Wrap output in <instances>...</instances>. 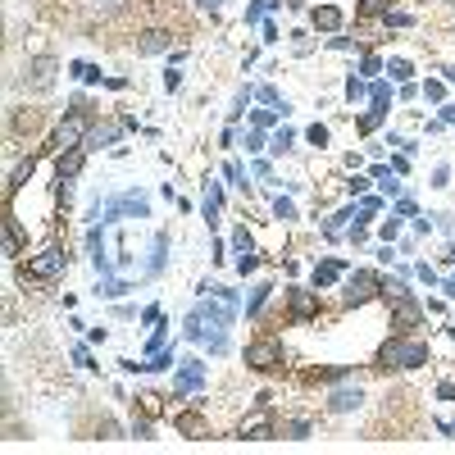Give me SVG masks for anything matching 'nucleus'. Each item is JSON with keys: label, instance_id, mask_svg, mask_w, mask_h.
Returning a JSON list of instances; mask_svg holds the SVG:
<instances>
[{"label": "nucleus", "instance_id": "45", "mask_svg": "<svg viewBox=\"0 0 455 455\" xmlns=\"http://www.w3.org/2000/svg\"><path fill=\"white\" fill-rule=\"evenodd\" d=\"M378 232H383V241H396V232H401V219H387Z\"/></svg>", "mask_w": 455, "mask_h": 455}, {"label": "nucleus", "instance_id": "25", "mask_svg": "<svg viewBox=\"0 0 455 455\" xmlns=\"http://www.w3.org/2000/svg\"><path fill=\"white\" fill-rule=\"evenodd\" d=\"M274 5H278V0H250V5H246V23H264V14Z\"/></svg>", "mask_w": 455, "mask_h": 455}, {"label": "nucleus", "instance_id": "12", "mask_svg": "<svg viewBox=\"0 0 455 455\" xmlns=\"http://www.w3.org/2000/svg\"><path fill=\"white\" fill-rule=\"evenodd\" d=\"M360 405H364L360 387H337V392L328 396V410H333V414H351V410H360Z\"/></svg>", "mask_w": 455, "mask_h": 455}, {"label": "nucleus", "instance_id": "33", "mask_svg": "<svg viewBox=\"0 0 455 455\" xmlns=\"http://www.w3.org/2000/svg\"><path fill=\"white\" fill-rule=\"evenodd\" d=\"M274 214L283 219V224H287V219H296V200H292V196H278V200H274Z\"/></svg>", "mask_w": 455, "mask_h": 455}, {"label": "nucleus", "instance_id": "47", "mask_svg": "<svg viewBox=\"0 0 455 455\" xmlns=\"http://www.w3.org/2000/svg\"><path fill=\"white\" fill-rule=\"evenodd\" d=\"M160 346H164V328H155V333H150V342H146V351L155 355V351H160Z\"/></svg>", "mask_w": 455, "mask_h": 455}, {"label": "nucleus", "instance_id": "52", "mask_svg": "<svg viewBox=\"0 0 455 455\" xmlns=\"http://www.w3.org/2000/svg\"><path fill=\"white\" fill-rule=\"evenodd\" d=\"M437 396H442V401H455V383H442V387H437Z\"/></svg>", "mask_w": 455, "mask_h": 455}, {"label": "nucleus", "instance_id": "2", "mask_svg": "<svg viewBox=\"0 0 455 455\" xmlns=\"http://www.w3.org/2000/svg\"><path fill=\"white\" fill-rule=\"evenodd\" d=\"M86 137H91V114L77 105L73 114H64L60 128H55V146H60V150H73V146H86Z\"/></svg>", "mask_w": 455, "mask_h": 455}, {"label": "nucleus", "instance_id": "37", "mask_svg": "<svg viewBox=\"0 0 455 455\" xmlns=\"http://www.w3.org/2000/svg\"><path fill=\"white\" fill-rule=\"evenodd\" d=\"M369 101L373 105H387V101H392V86H387V82H373L369 86Z\"/></svg>", "mask_w": 455, "mask_h": 455}, {"label": "nucleus", "instance_id": "6", "mask_svg": "<svg viewBox=\"0 0 455 455\" xmlns=\"http://www.w3.org/2000/svg\"><path fill=\"white\" fill-rule=\"evenodd\" d=\"M378 292H383V278L369 274V269H360V274L346 278V305H360V301H369V296H378Z\"/></svg>", "mask_w": 455, "mask_h": 455}, {"label": "nucleus", "instance_id": "51", "mask_svg": "<svg viewBox=\"0 0 455 455\" xmlns=\"http://www.w3.org/2000/svg\"><path fill=\"white\" fill-rule=\"evenodd\" d=\"M196 5H200V9H210V14H219V9H224L228 0H196Z\"/></svg>", "mask_w": 455, "mask_h": 455}, {"label": "nucleus", "instance_id": "30", "mask_svg": "<svg viewBox=\"0 0 455 455\" xmlns=\"http://www.w3.org/2000/svg\"><path fill=\"white\" fill-rule=\"evenodd\" d=\"M364 96H369V86H364V77H346V101H364Z\"/></svg>", "mask_w": 455, "mask_h": 455}, {"label": "nucleus", "instance_id": "50", "mask_svg": "<svg viewBox=\"0 0 455 455\" xmlns=\"http://www.w3.org/2000/svg\"><path fill=\"white\" fill-rule=\"evenodd\" d=\"M387 23L392 27H410V14H392V9H387Z\"/></svg>", "mask_w": 455, "mask_h": 455}, {"label": "nucleus", "instance_id": "38", "mask_svg": "<svg viewBox=\"0 0 455 455\" xmlns=\"http://www.w3.org/2000/svg\"><path fill=\"white\" fill-rule=\"evenodd\" d=\"M423 96H428V101H447V82H437V77L423 82Z\"/></svg>", "mask_w": 455, "mask_h": 455}, {"label": "nucleus", "instance_id": "19", "mask_svg": "<svg viewBox=\"0 0 455 455\" xmlns=\"http://www.w3.org/2000/svg\"><path fill=\"white\" fill-rule=\"evenodd\" d=\"M219 210H224V191L214 187V182H210V191H205V200H200V214H205V224L214 228L219 224Z\"/></svg>", "mask_w": 455, "mask_h": 455}, {"label": "nucleus", "instance_id": "40", "mask_svg": "<svg viewBox=\"0 0 455 455\" xmlns=\"http://www.w3.org/2000/svg\"><path fill=\"white\" fill-rule=\"evenodd\" d=\"M432 187H451V164H437V169H432Z\"/></svg>", "mask_w": 455, "mask_h": 455}, {"label": "nucleus", "instance_id": "3", "mask_svg": "<svg viewBox=\"0 0 455 455\" xmlns=\"http://www.w3.org/2000/svg\"><path fill=\"white\" fill-rule=\"evenodd\" d=\"M378 364H387V369H392V364L396 369H419V364H428V346L423 342H387Z\"/></svg>", "mask_w": 455, "mask_h": 455}, {"label": "nucleus", "instance_id": "55", "mask_svg": "<svg viewBox=\"0 0 455 455\" xmlns=\"http://www.w3.org/2000/svg\"><path fill=\"white\" fill-rule=\"evenodd\" d=\"M447 259H451V264H455V246H451V255H447Z\"/></svg>", "mask_w": 455, "mask_h": 455}, {"label": "nucleus", "instance_id": "31", "mask_svg": "<svg viewBox=\"0 0 455 455\" xmlns=\"http://www.w3.org/2000/svg\"><path fill=\"white\" fill-rule=\"evenodd\" d=\"M292 141H296V132H292V128H278V132H274V141H269V146H274L278 155H283V150H292Z\"/></svg>", "mask_w": 455, "mask_h": 455}, {"label": "nucleus", "instance_id": "44", "mask_svg": "<svg viewBox=\"0 0 455 455\" xmlns=\"http://www.w3.org/2000/svg\"><path fill=\"white\" fill-rule=\"evenodd\" d=\"M164 86H169V91H178V86H182V73L173 69V64H169V69H164Z\"/></svg>", "mask_w": 455, "mask_h": 455}, {"label": "nucleus", "instance_id": "42", "mask_svg": "<svg viewBox=\"0 0 455 455\" xmlns=\"http://www.w3.org/2000/svg\"><path fill=\"white\" fill-rule=\"evenodd\" d=\"M378 210H383V200H378V196H364V200H360V214H369V219H373Z\"/></svg>", "mask_w": 455, "mask_h": 455}, {"label": "nucleus", "instance_id": "4", "mask_svg": "<svg viewBox=\"0 0 455 455\" xmlns=\"http://www.w3.org/2000/svg\"><path fill=\"white\" fill-rule=\"evenodd\" d=\"M64 246H46L41 255H27V264H23V278H32V283H51L55 274H64Z\"/></svg>", "mask_w": 455, "mask_h": 455}, {"label": "nucleus", "instance_id": "53", "mask_svg": "<svg viewBox=\"0 0 455 455\" xmlns=\"http://www.w3.org/2000/svg\"><path fill=\"white\" fill-rule=\"evenodd\" d=\"M442 123H455V105H442Z\"/></svg>", "mask_w": 455, "mask_h": 455}, {"label": "nucleus", "instance_id": "14", "mask_svg": "<svg viewBox=\"0 0 455 455\" xmlns=\"http://www.w3.org/2000/svg\"><path fill=\"white\" fill-rule=\"evenodd\" d=\"M309 23H314L319 32H337V27H342L346 18H342V9H337V5H319L314 14H309Z\"/></svg>", "mask_w": 455, "mask_h": 455}, {"label": "nucleus", "instance_id": "22", "mask_svg": "<svg viewBox=\"0 0 455 455\" xmlns=\"http://www.w3.org/2000/svg\"><path fill=\"white\" fill-rule=\"evenodd\" d=\"M269 292H274V287H269V283H259V287H250V301H246V314H250V319H255V314H259V309H264V301H269Z\"/></svg>", "mask_w": 455, "mask_h": 455}, {"label": "nucleus", "instance_id": "20", "mask_svg": "<svg viewBox=\"0 0 455 455\" xmlns=\"http://www.w3.org/2000/svg\"><path fill=\"white\" fill-rule=\"evenodd\" d=\"M241 437L246 442H269L274 437V423L269 419H250V423H241Z\"/></svg>", "mask_w": 455, "mask_h": 455}, {"label": "nucleus", "instance_id": "39", "mask_svg": "<svg viewBox=\"0 0 455 455\" xmlns=\"http://www.w3.org/2000/svg\"><path fill=\"white\" fill-rule=\"evenodd\" d=\"M305 141H309V146H328V128H323V123H314V128L305 132Z\"/></svg>", "mask_w": 455, "mask_h": 455}, {"label": "nucleus", "instance_id": "23", "mask_svg": "<svg viewBox=\"0 0 455 455\" xmlns=\"http://www.w3.org/2000/svg\"><path fill=\"white\" fill-rule=\"evenodd\" d=\"M69 73L77 77V82H105V77H101V69H96V64H82V60H77V64H69Z\"/></svg>", "mask_w": 455, "mask_h": 455}, {"label": "nucleus", "instance_id": "28", "mask_svg": "<svg viewBox=\"0 0 455 455\" xmlns=\"http://www.w3.org/2000/svg\"><path fill=\"white\" fill-rule=\"evenodd\" d=\"M255 96H259V101H264V105H269V110H283V114H287V110H292V105H287V101H283V96H278V91H274V86H259V91H255Z\"/></svg>", "mask_w": 455, "mask_h": 455}, {"label": "nucleus", "instance_id": "32", "mask_svg": "<svg viewBox=\"0 0 455 455\" xmlns=\"http://www.w3.org/2000/svg\"><path fill=\"white\" fill-rule=\"evenodd\" d=\"M387 73H392L396 82H410V73H414V69H410V60H387Z\"/></svg>", "mask_w": 455, "mask_h": 455}, {"label": "nucleus", "instance_id": "26", "mask_svg": "<svg viewBox=\"0 0 455 455\" xmlns=\"http://www.w3.org/2000/svg\"><path fill=\"white\" fill-rule=\"evenodd\" d=\"M283 119V110H250V128H274Z\"/></svg>", "mask_w": 455, "mask_h": 455}, {"label": "nucleus", "instance_id": "16", "mask_svg": "<svg viewBox=\"0 0 455 455\" xmlns=\"http://www.w3.org/2000/svg\"><path fill=\"white\" fill-rule=\"evenodd\" d=\"M169 41H173V37L164 32V27H150V32L137 37V51L141 55H160V51H169Z\"/></svg>", "mask_w": 455, "mask_h": 455}, {"label": "nucleus", "instance_id": "7", "mask_svg": "<svg viewBox=\"0 0 455 455\" xmlns=\"http://www.w3.org/2000/svg\"><path fill=\"white\" fill-rule=\"evenodd\" d=\"M105 214H110V219H119V214L150 219V196H146V191H123L119 200H110V205H105Z\"/></svg>", "mask_w": 455, "mask_h": 455}, {"label": "nucleus", "instance_id": "17", "mask_svg": "<svg viewBox=\"0 0 455 455\" xmlns=\"http://www.w3.org/2000/svg\"><path fill=\"white\" fill-rule=\"evenodd\" d=\"M423 319L419 301H410V296H396V328H414Z\"/></svg>", "mask_w": 455, "mask_h": 455}, {"label": "nucleus", "instance_id": "13", "mask_svg": "<svg viewBox=\"0 0 455 455\" xmlns=\"http://www.w3.org/2000/svg\"><path fill=\"white\" fill-rule=\"evenodd\" d=\"M32 173H37V155H27V160H18V164H14V173H9V182H5V196L14 200V196H18V187H23V182L32 178Z\"/></svg>", "mask_w": 455, "mask_h": 455}, {"label": "nucleus", "instance_id": "27", "mask_svg": "<svg viewBox=\"0 0 455 455\" xmlns=\"http://www.w3.org/2000/svg\"><path fill=\"white\" fill-rule=\"evenodd\" d=\"M351 219H355V210H342V214H333V219L323 224V237H337V232H342L346 224H351Z\"/></svg>", "mask_w": 455, "mask_h": 455}, {"label": "nucleus", "instance_id": "43", "mask_svg": "<svg viewBox=\"0 0 455 455\" xmlns=\"http://www.w3.org/2000/svg\"><path fill=\"white\" fill-rule=\"evenodd\" d=\"M132 437H141V442H150V419H132Z\"/></svg>", "mask_w": 455, "mask_h": 455}, {"label": "nucleus", "instance_id": "36", "mask_svg": "<svg viewBox=\"0 0 455 455\" xmlns=\"http://www.w3.org/2000/svg\"><path fill=\"white\" fill-rule=\"evenodd\" d=\"M255 269H259V255H255V250H246V255L237 259V274L246 278V274H255Z\"/></svg>", "mask_w": 455, "mask_h": 455}, {"label": "nucleus", "instance_id": "18", "mask_svg": "<svg viewBox=\"0 0 455 455\" xmlns=\"http://www.w3.org/2000/svg\"><path fill=\"white\" fill-rule=\"evenodd\" d=\"M5 255H9V259L23 255V228H18V219H14V214L5 219Z\"/></svg>", "mask_w": 455, "mask_h": 455}, {"label": "nucleus", "instance_id": "1", "mask_svg": "<svg viewBox=\"0 0 455 455\" xmlns=\"http://www.w3.org/2000/svg\"><path fill=\"white\" fill-rule=\"evenodd\" d=\"M237 319V305H228L224 296H210L187 314V337L200 346H210V355L228 351V323Z\"/></svg>", "mask_w": 455, "mask_h": 455}, {"label": "nucleus", "instance_id": "15", "mask_svg": "<svg viewBox=\"0 0 455 455\" xmlns=\"http://www.w3.org/2000/svg\"><path fill=\"white\" fill-rule=\"evenodd\" d=\"M346 274L342 259H323V264H314V292H323V287H333L337 278Z\"/></svg>", "mask_w": 455, "mask_h": 455}, {"label": "nucleus", "instance_id": "34", "mask_svg": "<svg viewBox=\"0 0 455 455\" xmlns=\"http://www.w3.org/2000/svg\"><path fill=\"white\" fill-rule=\"evenodd\" d=\"M224 173H228V182H232V187H246V169H241L237 160H228V164H224Z\"/></svg>", "mask_w": 455, "mask_h": 455}, {"label": "nucleus", "instance_id": "49", "mask_svg": "<svg viewBox=\"0 0 455 455\" xmlns=\"http://www.w3.org/2000/svg\"><path fill=\"white\" fill-rule=\"evenodd\" d=\"M364 14H387V0H364Z\"/></svg>", "mask_w": 455, "mask_h": 455}, {"label": "nucleus", "instance_id": "54", "mask_svg": "<svg viewBox=\"0 0 455 455\" xmlns=\"http://www.w3.org/2000/svg\"><path fill=\"white\" fill-rule=\"evenodd\" d=\"M442 292H447V296H455V274L447 278V283H442Z\"/></svg>", "mask_w": 455, "mask_h": 455}, {"label": "nucleus", "instance_id": "35", "mask_svg": "<svg viewBox=\"0 0 455 455\" xmlns=\"http://www.w3.org/2000/svg\"><path fill=\"white\" fill-rule=\"evenodd\" d=\"M232 246H237V255H246V250H255V241H250L246 228H237V232H232Z\"/></svg>", "mask_w": 455, "mask_h": 455}, {"label": "nucleus", "instance_id": "10", "mask_svg": "<svg viewBox=\"0 0 455 455\" xmlns=\"http://www.w3.org/2000/svg\"><path fill=\"white\" fill-rule=\"evenodd\" d=\"M51 82H55V60L51 55H37V60L27 64V86H32V91H46Z\"/></svg>", "mask_w": 455, "mask_h": 455}, {"label": "nucleus", "instance_id": "46", "mask_svg": "<svg viewBox=\"0 0 455 455\" xmlns=\"http://www.w3.org/2000/svg\"><path fill=\"white\" fill-rule=\"evenodd\" d=\"M73 360H77V364H82V369H91V351H86V346H82V342H77V346H73Z\"/></svg>", "mask_w": 455, "mask_h": 455}, {"label": "nucleus", "instance_id": "48", "mask_svg": "<svg viewBox=\"0 0 455 455\" xmlns=\"http://www.w3.org/2000/svg\"><path fill=\"white\" fill-rule=\"evenodd\" d=\"M360 69H364V73H378V69H383V60H378V55H364Z\"/></svg>", "mask_w": 455, "mask_h": 455}, {"label": "nucleus", "instance_id": "5", "mask_svg": "<svg viewBox=\"0 0 455 455\" xmlns=\"http://www.w3.org/2000/svg\"><path fill=\"white\" fill-rule=\"evenodd\" d=\"M205 387V364L196 360V355H187V360H178V378H173V396H191Z\"/></svg>", "mask_w": 455, "mask_h": 455}, {"label": "nucleus", "instance_id": "24", "mask_svg": "<svg viewBox=\"0 0 455 455\" xmlns=\"http://www.w3.org/2000/svg\"><path fill=\"white\" fill-rule=\"evenodd\" d=\"M383 119H387V105H373V101H369V110H364V119H360V128H364V132H373V128H378V123H383Z\"/></svg>", "mask_w": 455, "mask_h": 455}, {"label": "nucleus", "instance_id": "9", "mask_svg": "<svg viewBox=\"0 0 455 455\" xmlns=\"http://www.w3.org/2000/svg\"><path fill=\"white\" fill-rule=\"evenodd\" d=\"M173 428H178L182 437H191V442L210 437V419H205L200 410H182V414H173Z\"/></svg>", "mask_w": 455, "mask_h": 455}, {"label": "nucleus", "instance_id": "56", "mask_svg": "<svg viewBox=\"0 0 455 455\" xmlns=\"http://www.w3.org/2000/svg\"><path fill=\"white\" fill-rule=\"evenodd\" d=\"M451 337H455V333H451Z\"/></svg>", "mask_w": 455, "mask_h": 455}, {"label": "nucleus", "instance_id": "11", "mask_svg": "<svg viewBox=\"0 0 455 455\" xmlns=\"http://www.w3.org/2000/svg\"><path fill=\"white\" fill-rule=\"evenodd\" d=\"M82 164H86V146L60 150V160H55V173H60V182H73L77 173H82Z\"/></svg>", "mask_w": 455, "mask_h": 455}, {"label": "nucleus", "instance_id": "29", "mask_svg": "<svg viewBox=\"0 0 455 455\" xmlns=\"http://www.w3.org/2000/svg\"><path fill=\"white\" fill-rule=\"evenodd\" d=\"M250 96H255V91H250V86H241V91H237V101H232V110H228V119H232V123H237V119H241V114H246V105H250Z\"/></svg>", "mask_w": 455, "mask_h": 455}, {"label": "nucleus", "instance_id": "41", "mask_svg": "<svg viewBox=\"0 0 455 455\" xmlns=\"http://www.w3.org/2000/svg\"><path fill=\"white\" fill-rule=\"evenodd\" d=\"M414 278H419V283H428V287H437V274H432L428 264H414Z\"/></svg>", "mask_w": 455, "mask_h": 455}, {"label": "nucleus", "instance_id": "8", "mask_svg": "<svg viewBox=\"0 0 455 455\" xmlns=\"http://www.w3.org/2000/svg\"><path fill=\"white\" fill-rule=\"evenodd\" d=\"M246 364H250V369H259V373H269V369L283 364V351H278V342H250L246 346Z\"/></svg>", "mask_w": 455, "mask_h": 455}, {"label": "nucleus", "instance_id": "21", "mask_svg": "<svg viewBox=\"0 0 455 455\" xmlns=\"http://www.w3.org/2000/svg\"><path fill=\"white\" fill-rule=\"evenodd\" d=\"M314 309H319L314 292H292V314H296V319H309Z\"/></svg>", "mask_w": 455, "mask_h": 455}]
</instances>
